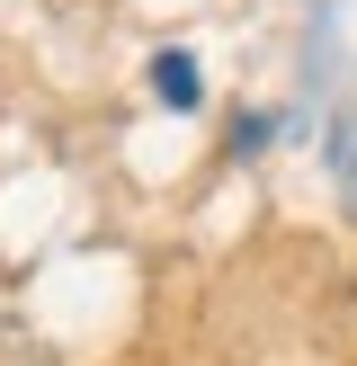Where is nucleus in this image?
Returning <instances> with one entry per match:
<instances>
[{
	"label": "nucleus",
	"instance_id": "1",
	"mask_svg": "<svg viewBox=\"0 0 357 366\" xmlns=\"http://www.w3.org/2000/svg\"><path fill=\"white\" fill-rule=\"evenodd\" d=\"M152 89L170 107H196V63H188V54H161V63H152Z\"/></svg>",
	"mask_w": 357,
	"mask_h": 366
}]
</instances>
